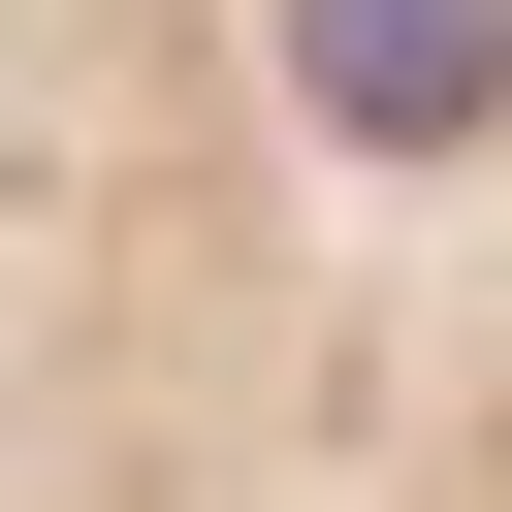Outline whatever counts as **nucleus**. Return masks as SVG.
Listing matches in <instances>:
<instances>
[{"label": "nucleus", "instance_id": "nucleus-1", "mask_svg": "<svg viewBox=\"0 0 512 512\" xmlns=\"http://www.w3.org/2000/svg\"><path fill=\"white\" fill-rule=\"evenodd\" d=\"M0 512H512V0H32Z\"/></svg>", "mask_w": 512, "mask_h": 512}]
</instances>
